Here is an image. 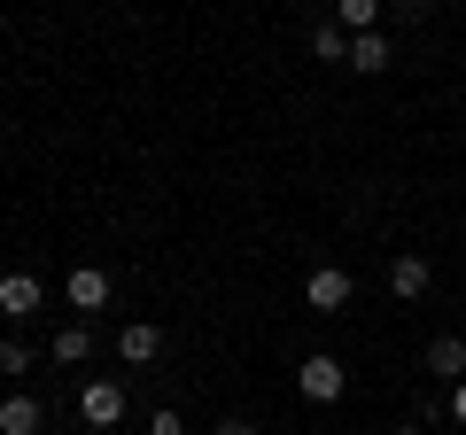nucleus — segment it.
<instances>
[{
    "mask_svg": "<svg viewBox=\"0 0 466 435\" xmlns=\"http://www.w3.org/2000/svg\"><path fill=\"white\" fill-rule=\"evenodd\" d=\"M63 296H70V311H101V303H109V272H101V265H70V288H63Z\"/></svg>",
    "mask_w": 466,
    "mask_h": 435,
    "instance_id": "7",
    "label": "nucleus"
},
{
    "mask_svg": "<svg viewBox=\"0 0 466 435\" xmlns=\"http://www.w3.org/2000/svg\"><path fill=\"white\" fill-rule=\"evenodd\" d=\"M78 420H86V428H116V420H125V381L94 373V381L78 389Z\"/></svg>",
    "mask_w": 466,
    "mask_h": 435,
    "instance_id": "1",
    "label": "nucleus"
},
{
    "mask_svg": "<svg viewBox=\"0 0 466 435\" xmlns=\"http://www.w3.org/2000/svg\"><path fill=\"white\" fill-rule=\"evenodd\" d=\"M428 373H435L443 389H459V381H466V342H459V335H435V342H428Z\"/></svg>",
    "mask_w": 466,
    "mask_h": 435,
    "instance_id": "9",
    "label": "nucleus"
},
{
    "mask_svg": "<svg viewBox=\"0 0 466 435\" xmlns=\"http://www.w3.org/2000/svg\"><path fill=\"white\" fill-rule=\"evenodd\" d=\"M0 373H32V350H24V342H16V335L0 342Z\"/></svg>",
    "mask_w": 466,
    "mask_h": 435,
    "instance_id": "14",
    "label": "nucleus"
},
{
    "mask_svg": "<svg viewBox=\"0 0 466 435\" xmlns=\"http://www.w3.org/2000/svg\"><path fill=\"white\" fill-rule=\"evenodd\" d=\"M334 24L342 32H373L381 24V0H334Z\"/></svg>",
    "mask_w": 466,
    "mask_h": 435,
    "instance_id": "12",
    "label": "nucleus"
},
{
    "mask_svg": "<svg viewBox=\"0 0 466 435\" xmlns=\"http://www.w3.org/2000/svg\"><path fill=\"white\" fill-rule=\"evenodd\" d=\"M39 428H47V404L24 397V389H8V397H0V435H39Z\"/></svg>",
    "mask_w": 466,
    "mask_h": 435,
    "instance_id": "6",
    "label": "nucleus"
},
{
    "mask_svg": "<svg viewBox=\"0 0 466 435\" xmlns=\"http://www.w3.org/2000/svg\"><path fill=\"white\" fill-rule=\"evenodd\" d=\"M116 358H125V366H156V358H164V327H148V319H133V327L116 335Z\"/></svg>",
    "mask_w": 466,
    "mask_h": 435,
    "instance_id": "8",
    "label": "nucleus"
},
{
    "mask_svg": "<svg viewBox=\"0 0 466 435\" xmlns=\"http://www.w3.org/2000/svg\"><path fill=\"white\" fill-rule=\"evenodd\" d=\"M311 55H319V63H350V32H342V24H319V32H311Z\"/></svg>",
    "mask_w": 466,
    "mask_h": 435,
    "instance_id": "13",
    "label": "nucleus"
},
{
    "mask_svg": "<svg viewBox=\"0 0 466 435\" xmlns=\"http://www.w3.org/2000/svg\"><path fill=\"white\" fill-rule=\"evenodd\" d=\"M39 303H47V288H39L32 272H0V311L16 319V327H24V319L39 311Z\"/></svg>",
    "mask_w": 466,
    "mask_h": 435,
    "instance_id": "5",
    "label": "nucleus"
},
{
    "mask_svg": "<svg viewBox=\"0 0 466 435\" xmlns=\"http://www.w3.org/2000/svg\"><path fill=\"white\" fill-rule=\"evenodd\" d=\"M350 70H389V32H350Z\"/></svg>",
    "mask_w": 466,
    "mask_h": 435,
    "instance_id": "11",
    "label": "nucleus"
},
{
    "mask_svg": "<svg viewBox=\"0 0 466 435\" xmlns=\"http://www.w3.org/2000/svg\"><path fill=\"white\" fill-rule=\"evenodd\" d=\"M428 280H435V272H428V257H420V249L389 257V296H397V303H420V296H428Z\"/></svg>",
    "mask_w": 466,
    "mask_h": 435,
    "instance_id": "3",
    "label": "nucleus"
},
{
    "mask_svg": "<svg viewBox=\"0 0 466 435\" xmlns=\"http://www.w3.org/2000/svg\"><path fill=\"white\" fill-rule=\"evenodd\" d=\"M451 420H459V428H466V381L451 389Z\"/></svg>",
    "mask_w": 466,
    "mask_h": 435,
    "instance_id": "17",
    "label": "nucleus"
},
{
    "mask_svg": "<svg viewBox=\"0 0 466 435\" xmlns=\"http://www.w3.org/2000/svg\"><path fill=\"white\" fill-rule=\"evenodd\" d=\"M218 435H257V420H241V412H226V420H218Z\"/></svg>",
    "mask_w": 466,
    "mask_h": 435,
    "instance_id": "16",
    "label": "nucleus"
},
{
    "mask_svg": "<svg viewBox=\"0 0 466 435\" xmlns=\"http://www.w3.org/2000/svg\"><path fill=\"white\" fill-rule=\"evenodd\" d=\"M148 435H187V420H179V412L164 404V412H148Z\"/></svg>",
    "mask_w": 466,
    "mask_h": 435,
    "instance_id": "15",
    "label": "nucleus"
},
{
    "mask_svg": "<svg viewBox=\"0 0 466 435\" xmlns=\"http://www.w3.org/2000/svg\"><path fill=\"white\" fill-rule=\"evenodd\" d=\"M296 389H303L311 404H334V397L350 389V373H342V358H327V350H319V358H303V366H296Z\"/></svg>",
    "mask_w": 466,
    "mask_h": 435,
    "instance_id": "2",
    "label": "nucleus"
},
{
    "mask_svg": "<svg viewBox=\"0 0 466 435\" xmlns=\"http://www.w3.org/2000/svg\"><path fill=\"white\" fill-rule=\"evenodd\" d=\"M47 358H55V366H86V358H94V327H86V319H70V327H55Z\"/></svg>",
    "mask_w": 466,
    "mask_h": 435,
    "instance_id": "10",
    "label": "nucleus"
},
{
    "mask_svg": "<svg viewBox=\"0 0 466 435\" xmlns=\"http://www.w3.org/2000/svg\"><path fill=\"white\" fill-rule=\"evenodd\" d=\"M397 435H420V428H397Z\"/></svg>",
    "mask_w": 466,
    "mask_h": 435,
    "instance_id": "19",
    "label": "nucleus"
},
{
    "mask_svg": "<svg viewBox=\"0 0 466 435\" xmlns=\"http://www.w3.org/2000/svg\"><path fill=\"white\" fill-rule=\"evenodd\" d=\"M350 296H358V280H350L342 265H319L311 280H303V303H311V311H342Z\"/></svg>",
    "mask_w": 466,
    "mask_h": 435,
    "instance_id": "4",
    "label": "nucleus"
},
{
    "mask_svg": "<svg viewBox=\"0 0 466 435\" xmlns=\"http://www.w3.org/2000/svg\"><path fill=\"white\" fill-rule=\"evenodd\" d=\"M428 8H435V0H404V16H428Z\"/></svg>",
    "mask_w": 466,
    "mask_h": 435,
    "instance_id": "18",
    "label": "nucleus"
}]
</instances>
